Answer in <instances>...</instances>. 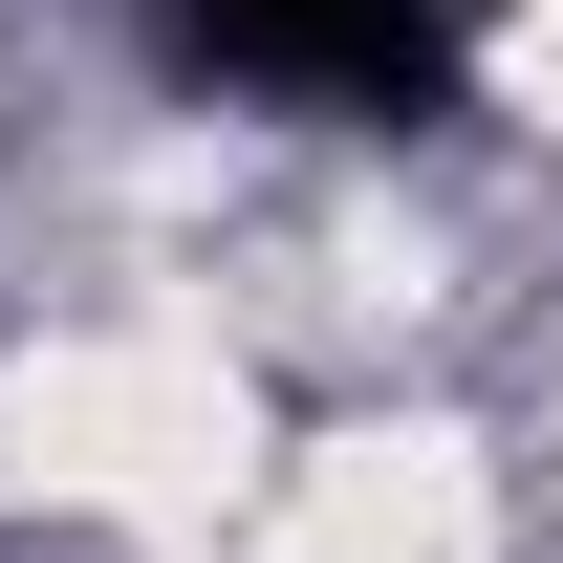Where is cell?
<instances>
[{
	"label": "cell",
	"mask_w": 563,
	"mask_h": 563,
	"mask_svg": "<svg viewBox=\"0 0 563 563\" xmlns=\"http://www.w3.org/2000/svg\"><path fill=\"white\" fill-rule=\"evenodd\" d=\"M174 44L239 87H303V109H412L455 66V0H174Z\"/></svg>",
	"instance_id": "obj_1"
}]
</instances>
